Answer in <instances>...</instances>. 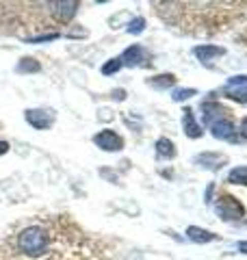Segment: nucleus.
Listing matches in <instances>:
<instances>
[{
	"instance_id": "nucleus-1",
	"label": "nucleus",
	"mask_w": 247,
	"mask_h": 260,
	"mask_svg": "<svg viewBox=\"0 0 247 260\" xmlns=\"http://www.w3.org/2000/svg\"><path fill=\"white\" fill-rule=\"evenodd\" d=\"M48 245V237H46V230L39 225H30V228H24V230L18 234V247L22 254H26L30 258H37L46 251Z\"/></svg>"
},
{
	"instance_id": "nucleus-2",
	"label": "nucleus",
	"mask_w": 247,
	"mask_h": 260,
	"mask_svg": "<svg viewBox=\"0 0 247 260\" xmlns=\"http://www.w3.org/2000/svg\"><path fill=\"white\" fill-rule=\"evenodd\" d=\"M215 210H217V215L224 219V221H236V219H241L245 215L243 204L236 198H232V195H224V198H219Z\"/></svg>"
},
{
	"instance_id": "nucleus-3",
	"label": "nucleus",
	"mask_w": 247,
	"mask_h": 260,
	"mask_svg": "<svg viewBox=\"0 0 247 260\" xmlns=\"http://www.w3.org/2000/svg\"><path fill=\"white\" fill-rule=\"evenodd\" d=\"M94 143L104 152H119V150H123V139L117 133H113L111 128H104L98 135H94Z\"/></svg>"
},
{
	"instance_id": "nucleus-4",
	"label": "nucleus",
	"mask_w": 247,
	"mask_h": 260,
	"mask_svg": "<svg viewBox=\"0 0 247 260\" xmlns=\"http://www.w3.org/2000/svg\"><path fill=\"white\" fill-rule=\"evenodd\" d=\"M24 117H26L28 124L37 130H48L54 124V115L50 111H44V109H28L24 113Z\"/></svg>"
},
{
	"instance_id": "nucleus-5",
	"label": "nucleus",
	"mask_w": 247,
	"mask_h": 260,
	"mask_svg": "<svg viewBox=\"0 0 247 260\" xmlns=\"http://www.w3.org/2000/svg\"><path fill=\"white\" fill-rule=\"evenodd\" d=\"M121 59V65H128V68H137V65H141L143 61H147V52L143 46L139 44H133L130 48L123 50V54L119 56Z\"/></svg>"
},
{
	"instance_id": "nucleus-6",
	"label": "nucleus",
	"mask_w": 247,
	"mask_h": 260,
	"mask_svg": "<svg viewBox=\"0 0 247 260\" xmlns=\"http://www.w3.org/2000/svg\"><path fill=\"white\" fill-rule=\"evenodd\" d=\"M78 11V3L76 0H63V3H54L52 5V15L59 22H70Z\"/></svg>"
},
{
	"instance_id": "nucleus-7",
	"label": "nucleus",
	"mask_w": 247,
	"mask_h": 260,
	"mask_svg": "<svg viewBox=\"0 0 247 260\" xmlns=\"http://www.w3.org/2000/svg\"><path fill=\"white\" fill-rule=\"evenodd\" d=\"M182 130H184V135L189 137V139H200V137L204 135V130L195 121V115H193L191 109H184L182 111Z\"/></svg>"
},
{
	"instance_id": "nucleus-8",
	"label": "nucleus",
	"mask_w": 247,
	"mask_h": 260,
	"mask_svg": "<svg viewBox=\"0 0 247 260\" xmlns=\"http://www.w3.org/2000/svg\"><path fill=\"white\" fill-rule=\"evenodd\" d=\"M210 133L215 139H234V124L230 119H217L210 124Z\"/></svg>"
},
{
	"instance_id": "nucleus-9",
	"label": "nucleus",
	"mask_w": 247,
	"mask_h": 260,
	"mask_svg": "<svg viewBox=\"0 0 247 260\" xmlns=\"http://www.w3.org/2000/svg\"><path fill=\"white\" fill-rule=\"evenodd\" d=\"M226 160L228 158L224 156V154H217V152H204V154H200V156H195L197 165H202L206 169H219Z\"/></svg>"
},
{
	"instance_id": "nucleus-10",
	"label": "nucleus",
	"mask_w": 247,
	"mask_h": 260,
	"mask_svg": "<svg viewBox=\"0 0 247 260\" xmlns=\"http://www.w3.org/2000/svg\"><path fill=\"white\" fill-rule=\"evenodd\" d=\"M193 54H195L202 63H208V61L215 59V56L226 54V50H224V48H219V46H208V44H204V46H195V48H193Z\"/></svg>"
},
{
	"instance_id": "nucleus-11",
	"label": "nucleus",
	"mask_w": 247,
	"mask_h": 260,
	"mask_svg": "<svg viewBox=\"0 0 247 260\" xmlns=\"http://www.w3.org/2000/svg\"><path fill=\"white\" fill-rule=\"evenodd\" d=\"M187 237L191 239L193 243H210V241L217 239V234L204 230V228H197V225H189L187 228Z\"/></svg>"
},
{
	"instance_id": "nucleus-12",
	"label": "nucleus",
	"mask_w": 247,
	"mask_h": 260,
	"mask_svg": "<svg viewBox=\"0 0 247 260\" xmlns=\"http://www.w3.org/2000/svg\"><path fill=\"white\" fill-rule=\"evenodd\" d=\"M174 83H176V76H174V74H161V76L147 78V85L154 87L156 91H165V89H169Z\"/></svg>"
},
{
	"instance_id": "nucleus-13",
	"label": "nucleus",
	"mask_w": 247,
	"mask_h": 260,
	"mask_svg": "<svg viewBox=\"0 0 247 260\" xmlns=\"http://www.w3.org/2000/svg\"><path fill=\"white\" fill-rule=\"evenodd\" d=\"M156 152H159V156L171 160L176 156V148H174V141L167 139V137H161L159 141H156Z\"/></svg>"
},
{
	"instance_id": "nucleus-14",
	"label": "nucleus",
	"mask_w": 247,
	"mask_h": 260,
	"mask_svg": "<svg viewBox=\"0 0 247 260\" xmlns=\"http://www.w3.org/2000/svg\"><path fill=\"white\" fill-rule=\"evenodd\" d=\"M39 70H41L39 61L30 59V56H24V59H20V63H18V72H20V74H37Z\"/></svg>"
},
{
	"instance_id": "nucleus-15",
	"label": "nucleus",
	"mask_w": 247,
	"mask_h": 260,
	"mask_svg": "<svg viewBox=\"0 0 247 260\" xmlns=\"http://www.w3.org/2000/svg\"><path fill=\"white\" fill-rule=\"evenodd\" d=\"M228 182L230 184H243V186H247V165L234 167L232 172L228 174Z\"/></svg>"
},
{
	"instance_id": "nucleus-16",
	"label": "nucleus",
	"mask_w": 247,
	"mask_h": 260,
	"mask_svg": "<svg viewBox=\"0 0 247 260\" xmlns=\"http://www.w3.org/2000/svg\"><path fill=\"white\" fill-rule=\"evenodd\" d=\"M202 111H204V119L210 121V124H215V115L224 113V109H221L219 104H215V102H204L202 104Z\"/></svg>"
},
{
	"instance_id": "nucleus-17",
	"label": "nucleus",
	"mask_w": 247,
	"mask_h": 260,
	"mask_svg": "<svg viewBox=\"0 0 247 260\" xmlns=\"http://www.w3.org/2000/svg\"><path fill=\"white\" fill-rule=\"evenodd\" d=\"M121 70V59L119 56H115V59H111V61H106L104 65H102V74L104 76H111V74H117V72Z\"/></svg>"
},
{
	"instance_id": "nucleus-18",
	"label": "nucleus",
	"mask_w": 247,
	"mask_h": 260,
	"mask_svg": "<svg viewBox=\"0 0 247 260\" xmlns=\"http://www.w3.org/2000/svg\"><path fill=\"white\" fill-rule=\"evenodd\" d=\"M145 18H135V20H130L128 22V32H130V35H141V32L145 30Z\"/></svg>"
},
{
	"instance_id": "nucleus-19",
	"label": "nucleus",
	"mask_w": 247,
	"mask_h": 260,
	"mask_svg": "<svg viewBox=\"0 0 247 260\" xmlns=\"http://www.w3.org/2000/svg\"><path fill=\"white\" fill-rule=\"evenodd\" d=\"M197 91L191 87H182V89H174V93H171V98H174V102H182V100H189V98H193Z\"/></svg>"
},
{
	"instance_id": "nucleus-20",
	"label": "nucleus",
	"mask_w": 247,
	"mask_h": 260,
	"mask_svg": "<svg viewBox=\"0 0 247 260\" xmlns=\"http://www.w3.org/2000/svg\"><path fill=\"white\" fill-rule=\"evenodd\" d=\"M228 98L238 102H247V89H228Z\"/></svg>"
},
{
	"instance_id": "nucleus-21",
	"label": "nucleus",
	"mask_w": 247,
	"mask_h": 260,
	"mask_svg": "<svg viewBox=\"0 0 247 260\" xmlns=\"http://www.w3.org/2000/svg\"><path fill=\"white\" fill-rule=\"evenodd\" d=\"M241 85H247V76L245 74H241V76H232L228 80V89H236V87H241Z\"/></svg>"
},
{
	"instance_id": "nucleus-22",
	"label": "nucleus",
	"mask_w": 247,
	"mask_h": 260,
	"mask_svg": "<svg viewBox=\"0 0 247 260\" xmlns=\"http://www.w3.org/2000/svg\"><path fill=\"white\" fill-rule=\"evenodd\" d=\"M59 35H56V32H50V35H41V37H33L30 42L33 44H39V42H52V39H56Z\"/></svg>"
},
{
	"instance_id": "nucleus-23",
	"label": "nucleus",
	"mask_w": 247,
	"mask_h": 260,
	"mask_svg": "<svg viewBox=\"0 0 247 260\" xmlns=\"http://www.w3.org/2000/svg\"><path fill=\"white\" fill-rule=\"evenodd\" d=\"M113 95H115V100H123V98H126V91H123V89H115Z\"/></svg>"
},
{
	"instance_id": "nucleus-24",
	"label": "nucleus",
	"mask_w": 247,
	"mask_h": 260,
	"mask_svg": "<svg viewBox=\"0 0 247 260\" xmlns=\"http://www.w3.org/2000/svg\"><path fill=\"white\" fill-rule=\"evenodd\" d=\"M9 148H11V145L7 143V141H0V156H3V154H7V152H9Z\"/></svg>"
},
{
	"instance_id": "nucleus-25",
	"label": "nucleus",
	"mask_w": 247,
	"mask_h": 260,
	"mask_svg": "<svg viewBox=\"0 0 247 260\" xmlns=\"http://www.w3.org/2000/svg\"><path fill=\"white\" fill-rule=\"evenodd\" d=\"M241 135L245 137V139H247V117L241 121Z\"/></svg>"
},
{
	"instance_id": "nucleus-26",
	"label": "nucleus",
	"mask_w": 247,
	"mask_h": 260,
	"mask_svg": "<svg viewBox=\"0 0 247 260\" xmlns=\"http://www.w3.org/2000/svg\"><path fill=\"white\" fill-rule=\"evenodd\" d=\"M236 247H238V251H243V254H247V241H241Z\"/></svg>"
},
{
	"instance_id": "nucleus-27",
	"label": "nucleus",
	"mask_w": 247,
	"mask_h": 260,
	"mask_svg": "<svg viewBox=\"0 0 247 260\" xmlns=\"http://www.w3.org/2000/svg\"><path fill=\"white\" fill-rule=\"evenodd\" d=\"M210 195H212V184L206 189V202H210Z\"/></svg>"
}]
</instances>
